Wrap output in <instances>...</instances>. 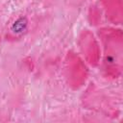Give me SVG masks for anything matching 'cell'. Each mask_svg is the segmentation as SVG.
<instances>
[{
	"mask_svg": "<svg viewBox=\"0 0 123 123\" xmlns=\"http://www.w3.org/2000/svg\"><path fill=\"white\" fill-rule=\"evenodd\" d=\"M26 25H27V20L25 17H20L18 18L12 25V31L15 32V33H20L22 32L25 28H26Z\"/></svg>",
	"mask_w": 123,
	"mask_h": 123,
	"instance_id": "1",
	"label": "cell"
}]
</instances>
